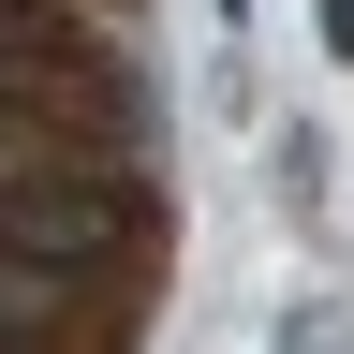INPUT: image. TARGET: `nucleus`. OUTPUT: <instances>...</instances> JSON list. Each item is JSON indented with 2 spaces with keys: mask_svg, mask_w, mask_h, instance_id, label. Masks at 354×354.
<instances>
[{
  "mask_svg": "<svg viewBox=\"0 0 354 354\" xmlns=\"http://www.w3.org/2000/svg\"><path fill=\"white\" fill-rule=\"evenodd\" d=\"M177 177L148 0H0V354H148Z\"/></svg>",
  "mask_w": 354,
  "mask_h": 354,
  "instance_id": "f257e3e1",
  "label": "nucleus"
}]
</instances>
